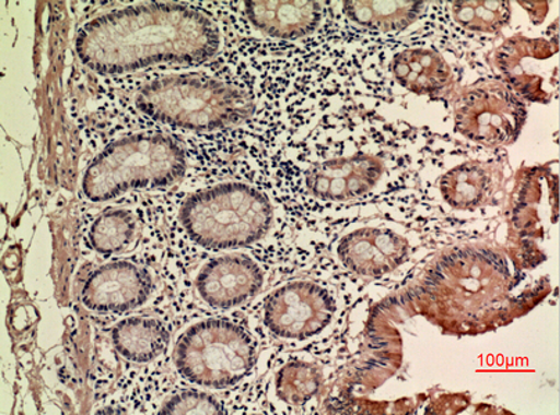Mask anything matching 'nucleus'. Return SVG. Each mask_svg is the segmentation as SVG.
Masks as SVG:
<instances>
[{
  "instance_id": "obj_16",
  "label": "nucleus",
  "mask_w": 560,
  "mask_h": 415,
  "mask_svg": "<svg viewBox=\"0 0 560 415\" xmlns=\"http://www.w3.org/2000/svg\"><path fill=\"white\" fill-rule=\"evenodd\" d=\"M137 236V221L126 210H108L91 228L92 247L98 253H117L131 246Z\"/></svg>"
},
{
  "instance_id": "obj_5",
  "label": "nucleus",
  "mask_w": 560,
  "mask_h": 415,
  "mask_svg": "<svg viewBox=\"0 0 560 415\" xmlns=\"http://www.w3.org/2000/svg\"><path fill=\"white\" fill-rule=\"evenodd\" d=\"M256 363V344L241 325L225 319L200 321L175 347V366L186 381L210 389L241 382Z\"/></svg>"
},
{
  "instance_id": "obj_12",
  "label": "nucleus",
  "mask_w": 560,
  "mask_h": 415,
  "mask_svg": "<svg viewBox=\"0 0 560 415\" xmlns=\"http://www.w3.org/2000/svg\"><path fill=\"white\" fill-rule=\"evenodd\" d=\"M390 70L394 78L418 95L443 90L450 78V67L442 55L428 49H408L396 55Z\"/></svg>"
},
{
  "instance_id": "obj_14",
  "label": "nucleus",
  "mask_w": 560,
  "mask_h": 415,
  "mask_svg": "<svg viewBox=\"0 0 560 415\" xmlns=\"http://www.w3.org/2000/svg\"><path fill=\"white\" fill-rule=\"evenodd\" d=\"M345 13L361 27L392 33L406 29L422 14V2H347Z\"/></svg>"
},
{
  "instance_id": "obj_20",
  "label": "nucleus",
  "mask_w": 560,
  "mask_h": 415,
  "mask_svg": "<svg viewBox=\"0 0 560 415\" xmlns=\"http://www.w3.org/2000/svg\"><path fill=\"white\" fill-rule=\"evenodd\" d=\"M224 410L221 408L217 399L211 398L210 394L201 392H183L171 398L164 404L162 414H221Z\"/></svg>"
},
{
  "instance_id": "obj_18",
  "label": "nucleus",
  "mask_w": 560,
  "mask_h": 415,
  "mask_svg": "<svg viewBox=\"0 0 560 415\" xmlns=\"http://www.w3.org/2000/svg\"><path fill=\"white\" fill-rule=\"evenodd\" d=\"M453 15L456 23L466 29L492 33L500 29L510 19V4L506 2L453 3Z\"/></svg>"
},
{
  "instance_id": "obj_7",
  "label": "nucleus",
  "mask_w": 560,
  "mask_h": 415,
  "mask_svg": "<svg viewBox=\"0 0 560 415\" xmlns=\"http://www.w3.org/2000/svg\"><path fill=\"white\" fill-rule=\"evenodd\" d=\"M383 170V163L375 155L360 153L310 164L304 170L303 186L316 199L350 201L372 190Z\"/></svg>"
},
{
  "instance_id": "obj_10",
  "label": "nucleus",
  "mask_w": 560,
  "mask_h": 415,
  "mask_svg": "<svg viewBox=\"0 0 560 415\" xmlns=\"http://www.w3.org/2000/svg\"><path fill=\"white\" fill-rule=\"evenodd\" d=\"M337 253L351 272L378 277L393 272L404 262L408 242L392 230L361 228L340 241Z\"/></svg>"
},
{
  "instance_id": "obj_4",
  "label": "nucleus",
  "mask_w": 560,
  "mask_h": 415,
  "mask_svg": "<svg viewBox=\"0 0 560 415\" xmlns=\"http://www.w3.org/2000/svg\"><path fill=\"white\" fill-rule=\"evenodd\" d=\"M179 222L197 246L217 251L243 248L267 235L272 206L252 186L218 185L186 199Z\"/></svg>"
},
{
  "instance_id": "obj_9",
  "label": "nucleus",
  "mask_w": 560,
  "mask_h": 415,
  "mask_svg": "<svg viewBox=\"0 0 560 415\" xmlns=\"http://www.w3.org/2000/svg\"><path fill=\"white\" fill-rule=\"evenodd\" d=\"M153 293L147 269L131 262H113L98 268L82 288V303L101 313H122L139 308Z\"/></svg>"
},
{
  "instance_id": "obj_11",
  "label": "nucleus",
  "mask_w": 560,
  "mask_h": 415,
  "mask_svg": "<svg viewBox=\"0 0 560 415\" xmlns=\"http://www.w3.org/2000/svg\"><path fill=\"white\" fill-rule=\"evenodd\" d=\"M245 8L254 27L280 39H299L314 33L324 12L318 2H247Z\"/></svg>"
},
{
  "instance_id": "obj_17",
  "label": "nucleus",
  "mask_w": 560,
  "mask_h": 415,
  "mask_svg": "<svg viewBox=\"0 0 560 415\" xmlns=\"http://www.w3.org/2000/svg\"><path fill=\"white\" fill-rule=\"evenodd\" d=\"M323 382V374L318 367L310 363H290L278 374V396L280 401L293 406H302L319 392Z\"/></svg>"
},
{
  "instance_id": "obj_19",
  "label": "nucleus",
  "mask_w": 560,
  "mask_h": 415,
  "mask_svg": "<svg viewBox=\"0 0 560 415\" xmlns=\"http://www.w3.org/2000/svg\"><path fill=\"white\" fill-rule=\"evenodd\" d=\"M443 193L451 205L466 208L476 204L486 190V175L479 166L464 165L445 176Z\"/></svg>"
},
{
  "instance_id": "obj_13",
  "label": "nucleus",
  "mask_w": 560,
  "mask_h": 415,
  "mask_svg": "<svg viewBox=\"0 0 560 415\" xmlns=\"http://www.w3.org/2000/svg\"><path fill=\"white\" fill-rule=\"evenodd\" d=\"M113 341L119 355L133 363L158 359L167 346L168 331L162 321L131 318L114 327Z\"/></svg>"
},
{
  "instance_id": "obj_3",
  "label": "nucleus",
  "mask_w": 560,
  "mask_h": 415,
  "mask_svg": "<svg viewBox=\"0 0 560 415\" xmlns=\"http://www.w3.org/2000/svg\"><path fill=\"white\" fill-rule=\"evenodd\" d=\"M186 173V154L163 133H138L107 145L86 169L82 189L101 202L129 190L154 189L178 181Z\"/></svg>"
},
{
  "instance_id": "obj_8",
  "label": "nucleus",
  "mask_w": 560,
  "mask_h": 415,
  "mask_svg": "<svg viewBox=\"0 0 560 415\" xmlns=\"http://www.w3.org/2000/svg\"><path fill=\"white\" fill-rule=\"evenodd\" d=\"M264 284L261 269L245 253L211 259L196 277V289L206 305L232 309L252 299Z\"/></svg>"
},
{
  "instance_id": "obj_2",
  "label": "nucleus",
  "mask_w": 560,
  "mask_h": 415,
  "mask_svg": "<svg viewBox=\"0 0 560 415\" xmlns=\"http://www.w3.org/2000/svg\"><path fill=\"white\" fill-rule=\"evenodd\" d=\"M135 104L148 118L185 131L230 128L254 111L250 93L205 74L155 78L139 87Z\"/></svg>"
},
{
  "instance_id": "obj_15",
  "label": "nucleus",
  "mask_w": 560,
  "mask_h": 415,
  "mask_svg": "<svg viewBox=\"0 0 560 415\" xmlns=\"http://www.w3.org/2000/svg\"><path fill=\"white\" fill-rule=\"evenodd\" d=\"M510 104L497 96H476L465 110L466 129L471 137L486 142H502L513 131V111Z\"/></svg>"
},
{
  "instance_id": "obj_6",
  "label": "nucleus",
  "mask_w": 560,
  "mask_h": 415,
  "mask_svg": "<svg viewBox=\"0 0 560 415\" xmlns=\"http://www.w3.org/2000/svg\"><path fill=\"white\" fill-rule=\"evenodd\" d=\"M328 290L311 282H295L273 290L264 308V323L283 340H307L334 318Z\"/></svg>"
},
{
  "instance_id": "obj_1",
  "label": "nucleus",
  "mask_w": 560,
  "mask_h": 415,
  "mask_svg": "<svg viewBox=\"0 0 560 415\" xmlns=\"http://www.w3.org/2000/svg\"><path fill=\"white\" fill-rule=\"evenodd\" d=\"M217 24L178 3L114 10L82 27L77 51L101 74H124L158 64H200L220 49Z\"/></svg>"
}]
</instances>
